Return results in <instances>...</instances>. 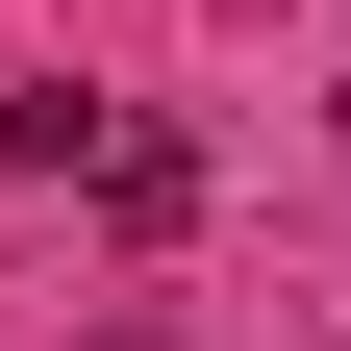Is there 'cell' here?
I'll return each mask as SVG.
<instances>
[{
    "label": "cell",
    "instance_id": "cell-1",
    "mask_svg": "<svg viewBox=\"0 0 351 351\" xmlns=\"http://www.w3.org/2000/svg\"><path fill=\"white\" fill-rule=\"evenodd\" d=\"M326 125H351V101H326Z\"/></svg>",
    "mask_w": 351,
    "mask_h": 351
},
{
    "label": "cell",
    "instance_id": "cell-2",
    "mask_svg": "<svg viewBox=\"0 0 351 351\" xmlns=\"http://www.w3.org/2000/svg\"><path fill=\"white\" fill-rule=\"evenodd\" d=\"M326 351H351V326H326Z\"/></svg>",
    "mask_w": 351,
    "mask_h": 351
}]
</instances>
